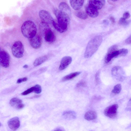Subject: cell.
I'll use <instances>...</instances> for the list:
<instances>
[{"mask_svg": "<svg viewBox=\"0 0 131 131\" xmlns=\"http://www.w3.org/2000/svg\"><path fill=\"white\" fill-rule=\"evenodd\" d=\"M27 79V78L26 77L19 78L17 80V82L18 84L22 82L26 81Z\"/></svg>", "mask_w": 131, "mask_h": 131, "instance_id": "obj_32", "label": "cell"}, {"mask_svg": "<svg viewBox=\"0 0 131 131\" xmlns=\"http://www.w3.org/2000/svg\"><path fill=\"white\" fill-rule=\"evenodd\" d=\"M39 16L42 21L48 24H52L54 20L50 13L45 10H42L39 11Z\"/></svg>", "mask_w": 131, "mask_h": 131, "instance_id": "obj_8", "label": "cell"}, {"mask_svg": "<svg viewBox=\"0 0 131 131\" xmlns=\"http://www.w3.org/2000/svg\"><path fill=\"white\" fill-rule=\"evenodd\" d=\"M112 0L113 1H117L118 0Z\"/></svg>", "mask_w": 131, "mask_h": 131, "instance_id": "obj_42", "label": "cell"}, {"mask_svg": "<svg viewBox=\"0 0 131 131\" xmlns=\"http://www.w3.org/2000/svg\"><path fill=\"white\" fill-rule=\"evenodd\" d=\"M118 107V105L116 104L108 106L104 110L105 115L110 118H115L117 115Z\"/></svg>", "mask_w": 131, "mask_h": 131, "instance_id": "obj_7", "label": "cell"}, {"mask_svg": "<svg viewBox=\"0 0 131 131\" xmlns=\"http://www.w3.org/2000/svg\"><path fill=\"white\" fill-rule=\"evenodd\" d=\"M7 124L10 129L13 130H15L20 126V122L19 118L17 117H13L8 121Z\"/></svg>", "mask_w": 131, "mask_h": 131, "instance_id": "obj_11", "label": "cell"}, {"mask_svg": "<svg viewBox=\"0 0 131 131\" xmlns=\"http://www.w3.org/2000/svg\"><path fill=\"white\" fill-rule=\"evenodd\" d=\"M130 22V20L125 19L122 17L120 18L118 23L119 24L121 25L125 26L129 24Z\"/></svg>", "mask_w": 131, "mask_h": 131, "instance_id": "obj_25", "label": "cell"}, {"mask_svg": "<svg viewBox=\"0 0 131 131\" xmlns=\"http://www.w3.org/2000/svg\"><path fill=\"white\" fill-rule=\"evenodd\" d=\"M99 72H97L95 75V79L96 80V82L97 84H98L99 82Z\"/></svg>", "mask_w": 131, "mask_h": 131, "instance_id": "obj_35", "label": "cell"}, {"mask_svg": "<svg viewBox=\"0 0 131 131\" xmlns=\"http://www.w3.org/2000/svg\"><path fill=\"white\" fill-rule=\"evenodd\" d=\"M112 75L119 80H121L124 78V73L122 69L120 67H114L112 69Z\"/></svg>", "mask_w": 131, "mask_h": 131, "instance_id": "obj_13", "label": "cell"}, {"mask_svg": "<svg viewBox=\"0 0 131 131\" xmlns=\"http://www.w3.org/2000/svg\"><path fill=\"white\" fill-rule=\"evenodd\" d=\"M120 53L119 50H117V47L114 45L110 47L108 49L105 58L106 63L109 62L113 58L119 56Z\"/></svg>", "mask_w": 131, "mask_h": 131, "instance_id": "obj_6", "label": "cell"}, {"mask_svg": "<svg viewBox=\"0 0 131 131\" xmlns=\"http://www.w3.org/2000/svg\"><path fill=\"white\" fill-rule=\"evenodd\" d=\"M62 116L64 118L68 120L74 119L76 117L75 112L71 111L64 112L62 114Z\"/></svg>", "mask_w": 131, "mask_h": 131, "instance_id": "obj_17", "label": "cell"}, {"mask_svg": "<svg viewBox=\"0 0 131 131\" xmlns=\"http://www.w3.org/2000/svg\"><path fill=\"white\" fill-rule=\"evenodd\" d=\"M52 24L55 29L58 32L61 33L64 32L59 27L58 23L54 20L53 21Z\"/></svg>", "mask_w": 131, "mask_h": 131, "instance_id": "obj_26", "label": "cell"}, {"mask_svg": "<svg viewBox=\"0 0 131 131\" xmlns=\"http://www.w3.org/2000/svg\"><path fill=\"white\" fill-rule=\"evenodd\" d=\"M41 96L40 95H36L34 96H33L32 97L30 98H38L40 97Z\"/></svg>", "mask_w": 131, "mask_h": 131, "instance_id": "obj_38", "label": "cell"}, {"mask_svg": "<svg viewBox=\"0 0 131 131\" xmlns=\"http://www.w3.org/2000/svg\"><path fill=\"white\" fill-rule=\"evenodd\" d=\"M24 107V104L21 103L17 105L15 107L17 109H21L23 108Z\"/></svg>", "mask_w": 131, "mask_h": 131, "instance_id": "obj_33", "label": "cell"}, {"mask_svg": "<svg viewBox=\"0 0 131 131\" xmlns=\"http://www.w3.org/2000/svg\"><path fill=\"white\" fill-rule=\"evenodd\" d=\"M85 9L87 14L90 17L95 18L98 16L99 14L98 10L89 4L86 5Z\"/></svg>", "mask_w": 131, "mask_h": 131, "instance_id": "obj_12", "label": "cell"}, {"mask_svg": "<svg viewBox=\"0 0 131 131\" xmlns=\"http://www.w3.org/2000/svg\"><path fill=\"white\" fill-rule=\"evenodd\" d=\"M28 39L30 45L34 48L37 49L40 47L42 38L40 35L36 34L33 37Z\"/></svg>", "mask_w": 131, "mask_h": 131, "instance_id": "obj_10", "label": "cell"}, {"mask_svg": "<svg viewBox=\"0 0 131 131\" xmlns=\"http://www.w3.org/2000/svg\"><path fill=\"white\" fill-rule=\"evenodd\" d=\"M55 130L56 131H61V130H63L62 129L60 128H58L56 129Z\"/></svg>", "mask_w": 131, "mask_h": 131, "instance_id": "obj_41", "label": "cell"}, {"mask_svg": "<svg viewBox=\"0 0 131 131\" xmlns=\"http://www.w3.org/2000/svg\"><path fill=\"white\" fill-rule=\"evenodd\" d=\"M34 91V87L33 86L22 92L21 93V94L23 95H27L31 93Z\"/></svg>", "mask_w": 131, "mask_h": 131, "instance_id": "obj_29", "label": "cell"}, {"mask_svg": "<svg viewBox=\"0 0 131 131\" xmlns=\"http://www.w3.org/2000/svg\"><path fill=\"white\" fill-rule=\"evenodd\" d=\"M40 26L45 41L49 43L54 42L56 39L55 36L48 24L42 21L40 24Z\"/></svg>", "mask_w": 131, "mask_h": 131, "instance_id": "obj_4", "label": "cell"}, {"mask_svg": "<svg viewBox=\"0 0 131 131\" xmlns=\"http://www.w3.org/2000/svg\"><path fill=\"white\" fill-rule=\"evenodd\" d=\"M53 12L57 18L58 25L64 32L66 31L70 23V16L57 8L54 9Z\"/></svg>", "mask_w": 131, "mask_h": 131, "instance_id": "obj_3", "label": "cell"}, {"mask_svg": "<svg viewBox=\"0 0 131 131\" xmlns=\"http://www.w3.org/2000/svg\"><path fill=\"white\" fill-rule=\"evenodd\" d=\"M48 59L47 56H44L37 58L35 60L33 63L34 66H38L45 61Z\"/></svg>", "mask_w": 131, "mask_h": 131, "instance_id": "obj_21", "label": "cell"}, {"mask_svg": "<svg viewBox=\"0 0 131 131\" xmlns=\"http://www.w3.org/2000/svg\"><path fill=\"white\" fill-rule=\"evenodd\" d=\"M22 100L17 97H14L10 99L9 101V104L13 107H16L19 104L22 103Z\"/></svg>", "mask_w": 131, "mask_h": 131, "instance_id": "obj_23", "label": "cell"}, {"mask_svg": "<svg viewBox=\"0 0 131 131\" xmlns=\"http://www.w3.org/2000/svg\"><path fill=\"white\" fill-rule=\"evenodd\" d=\"M75 15L78 18L83 19H85L88 17V15L86 12L82 10L77 11Z\"/></svg>", "mask_w": 131, "mask_h": 131, "instance_id": "obj_22", "label": "cell"}, {"mask_svg": "<svg viewBox=\"0 0 131 131\" xmlns=\"http://www.w3.org/2000/svg\"><path fill=\"white\" fill-rule=\"evenodd\" d=\"M110 19L112 23L113 24H114L115 23V19L114 17L112 16H111L110 17Z\"/></svg>", "mask_w": 131, "mask_h": 131, "instance_id": "obj_36", "label": "cell"}, {"mask_svg": "<svg viewBox=\"0 0 131 131\" xmlns=\"http://www.w3.org/2000/svg\"><path fill=\"white\" fill-rule=\"evenodd\" d=\"M84 0H70V2L72 8L74 10H78L82 7Z\"/></svg>", "mask_w": 131, "mask_h": 131, "instance_id": "obj_16", "label": "cell"}, {"mask_svg": "<svg viewBox=\"0 0 131 131\" xmlns=\"http://www.w3.org/2000/svg\"><path fill=\"white\" fill-rule=\"evenodd\" d=\"M21 31L24 36L29 39L33 37L36 34V26L33 21L30 20L26 21L21 26Z\"/></svg>", "mask_w": 131, "mask_h": 131, "instance_id": "obj_2", "label": "cell"}, {"mask_svg": "<svg viewBox=\"0 0 131 131\" xmlns=\"http://www.w3.org/2000/svg\"><path fill=\"white\" fill-rule=\"evenodd\" d=\"M127 105L129 106H131V98L129 100L128 102Z\"/></svg>", "mask_w": 131, "mask_h": 131, "instance_id": "obj_39", "label": "cell"}, {"mask_svg": "<svg viewBox=\"0 0 131 131\" xmlns=\"http://www.w3.org/2000/svg\"><path fill=\"white\" fill-rule=\"evenodd\" d=\"M10 62V57L6 51H2L0 53V62L1 65L4 68H8Z\"/></svg>", "mask_w": 131, "mask_h": 131, "instance_id": "obj_9", "label": "cell"}, {"mask_svg": "<svg viewBox=\"0 0 131 131\" xmlns=\"http://www.w3.org/2000/svg\"><path fill=\"white\" fill-rule=\"evenodd\" d=\"M130 15L129 13L128 12H125L124 13L123 15V18L127 20L129 18Z\"/></svg>", "mask_w": 131, "mask_h": 131, "instance_id": "obj_31", "label": "cell"}, {"mask_svg": "<svg viewBox=\"0 0 131 131\" xmlns=\"http://www.w3.org/2000/svg\"><path fill=\"white\" fill-rule=\"evenodd\" d=\"M59 10L61 12L68 15L70 17L71 15L70 8L68 5L64 2H62L60 3L59 6Z\"/></svg>", "mask_w": 131, "mask_h": 131, "instance_id": "obj_15", "label": "cell"}, {"mask_svg": "<svg viewBox=\"0 0 131 131\" xmlns=\"http://www.w3.org/2000/svg\"><path fill=\"white\" fill-rule=\"evenodd\" d=\"M34 92L37 94L40 93L41 92L42 89L40 85L38 84H36L34 86Z\"/></svg>", "mask_w": 131, "mask_h": 131, "instance_id": "obj_27", "label": "cell"}, {"mask_svg": "<svg viewBox=\"0 0 131 131\" xmlns=\"http://www.w3.org/2000/svg\"><path fill=\"white\" fill-rule=\"evenodd\" d=\"M96 1H99L101 3L104 5L105 3V0H95Z\"/></svg>", "mask_w": 131, "mask_h": 131, "instance_id": "obj_37", "label": "cell"}, {"mask_svg": "<svg viewBox=\"0 0 131 131\" xmlns=\"http://www.w3.org/2000/svg\"><path fill=\"white\" fill-rule=\"evenodd\" d=\"M125 41L127 44H131V35Z\"/></svg>", "mask_w": 131, "mask_h": 131, "instance_id": "obj_34", "label": "cell"}, {"mask_svg": "<svg viewBox=\"0 0 131 131\" xmlns=\"http://www.w3.org/2000/svg\"><path fill=\"white\" fill-rule=\"evenodd\" d=\"M86 83L85 82L81 81L78 83L76 86L77 88L84 87L86 86Z\"/></svg>", "mask_w": 131, "mask_h": 131, "instance_id": "obj_30", "label": "cell"}, {"mask_svg": "<svg viewBox=\"0 0 131 131\" xmlns=\"http://www.w3.org/2000/svg\"><path fill=\"white\" fill-rule=\"evenodd\" d=\"M122 86L121 85L119 84H118L114 86L112 92L114 94H118L120 92Z\"/></svg>", "mask_w": 131, "mask_h": 131, "instance_id": "obj_24", "label": "cell"}, {"mask_svg": "<svg viewBox=\"0 0 131 131\" xmlns=\"http://www.w3.org/2000/svg\"><path fill=\"white\" fill-rule=\"evenodd\" d=\"M120 53V56H124L128 53V50L126 49L122 48L119 50Z\"/></svg>", "mask_w": 131, "mask_h": 131, "instance_id": "obj_28", "label": "cell"}, {"mask_svg": "<svg viewBox=\"0 0 131 131\" xmlns=\"http://www.w3.org/2000/svg\"><path fill=\"white\" fill-rule=\"evenodd\" d=\"M12 52L15 57L17 58L22 57L24 55V48L21 42L19 41H15L12 46Z\"/></svg>", "mask_w": 131, "mask_h": 131, "instance_id": "obj_5", "label": "cell"}, {"mask_svg": "<svg viewBox=\"0 0 131 131\" xmlns=\"http://www.w3.org/2000/svg\"><path fill=\"white\" fill-rule=\"evenodd\" d=\"M81 73L80 72H76L71 73L64 77L62 79L63 81L71 80L75 78Z\"/></svg>", "mask_w": 131, "mask_h": 131, "instance_id": "obj_19", "label": "cell"}, {"mask_svg": "<svg viewBox=\"0 0 131 131\" xmlns=\"http://www.w3.org/2000/svg\"><path fill=\"white\" fill-rule=\"evenodd\" d=\"M102 40V37L99 35L94 37L89 42L84 54L85 58H90L94 53L101 45Z\"/></svg>", "mask_w": 131, "mask_h": 131, "instance_id": "obj_1", "label": "cell"}, {"mask_svg": "<svg viewBox=\"0 0 131 131\" xmlns=\"http://www.w3.org/2000/svg\"><path fill=\"white\" fill-rule=\"evenodd\" d=\"M72 58L69 56H66L63 57L61 60L59 67V69L62 70L66 68L71 63Z\"/></svg>", "mask_w": 131, "mask_h": 131, "instance_id": "obj_14", "label": "cell"}, {"mask_svg": "<svg viewBox=\"0 0 131 131\" xmlns=\"http://www.w3.org/2000/svg\"><path fill=\"white\" fill-rule=\"evenodd\" d=\"M97 117V114L94 111H89L86 112L84 115V118L88 121L95 119Z\"/></svg>", "mask_w": 131, "mask_h": 131, "instance_id": "obj_18", "label": "cell"}, {"mask_svg": "<svg viewBox=\"0 0 131 131\" xmlns=\"http://www.w3.org/2000/svg\"><path fill=\"white\" fill-rule=\"evenodd\" d=\"M89 4L98 10L101 9L104 6L101 3L95 0H89Z\"/></svg>", "mask_w": 131, "mask_h": 131, "instance_id": "obj_20", "label": "cell"}, {"mask_svg": "<svg viewBox=\"0 0 131 131\" xmlns=\"http://www.w3.org/2000/svg\"><path fill=\"white\" fill-rule=\"evenodd\" d=\"M28 67V66L27 64L23 66V68L25 69L27 68Z\"/></svg>", "mask_w": 131, "mask_h": 131, "instance_id": "obj_40", "label": "cell"}]
</instances>
